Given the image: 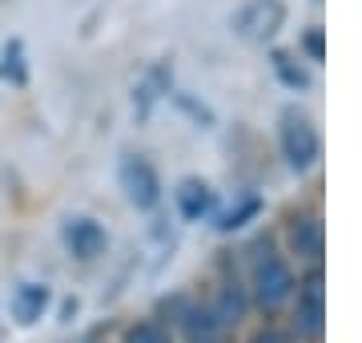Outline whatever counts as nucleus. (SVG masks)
Returning a JSON list of instances; mask_svg holds the SVG:
<instances>
[{
    "label": "nucleus",
    "instance_id": "1",
    "mask_svg": "<svg viewBox=\"0 0 362 343\" xmlns=\"http://www.w3.org/2000/svg\"><path fill=\"white\" fill-rule=\"evenodd\" d=\"M294 271H290V263H286L282 254H258L254 259V279H250V291H254V303L262 307V311H278V307L294 295Z\"/></svg>",
    "mask_w": 362,
    "mask_h": 343
},
{
    "label": "nucleus",
    "instance_id": "2",
    "mask_svg": "<svg viewBox=\"0 0 362 343\" xmlns=\"http://www.w3.org/2000/svg\"><path fill=\"white\" fill-rule=\"evenodd\" d=\"M278 142H282V154L286 162L294 166L298 174L310 170L318 154H322V142H318V130H314V121L306 113H298V109H286L282 113V130H278Z\"/></svg>",
    "mask_w": 362,
    "mask_h": 343
},
{
    "label": "nucleus",
    "instance_id": "3",
    "mask_svg": "<svg viewBox=\"0 0 362 343\" xmlns=\"http://www.w3.org/2000/svg\"><path fill=\"white\" fill-rule=\"evenodd\" d=\"M233 33L250 45H266L278 37V28L286 25V4L282 0H246L238 13H233Z\"/></svg>",
    "mask_w": 362,
    "mask_h": 343
},
{
    "label": "nucleus",
    "instance_id": "4",
    "mask_svg": "<svg viewBox=\"0 0 362 343\" xmlns=\"http://www.w3.org/2000/svg\"><path fill=\"white\" fill-rule=\"evenodd\" d=\"M121 190L137 210H153L161 202V178H157L153 162H145L141 154H129L121 162Z\"/></svg>",
    "mask_w": 362,
    "mask_h": 343
},
{
    "label": "nucleus",
    "instance_id": "5",
    "mask_svg": "<svg viewBox=\"0 0 362 343\" xmlns=\"http://www.w3.org/2000/svg\"><path fill=\"white\" fill-rule=\"evenodd\" d=\"M322 319H326L322 271L314 266L310 275L302 279V291H298V327H302V335H310V339H318V335H322Z\"/></svg>",
    "mask_w": 362,
    "mask_h": 343
},
{
    "label": "nucleus",
    "instance_id": "6",
    "mask_svg": "<svg viewBox=\"0 0 362 343\" xmlns=\"http://www.w3.org/2000/svg\"><path fill=\"white\" fill-rule=\"evenodd\" d=\"M181 327H185L189 343H230V323L214 307H189L185 319H181Z\"/></svg>",
    "mask_w": 362,
    "mask_h": 343
},
{
    "label": "nucleus",
    "instance_id": "7",
    "mask_svg": "<svg viewBox=\"0 0 362 343\" xmlns=\"http://www.w3.org/2000/svg\"><path fill=\"white\" fill-rule=\"evenodd\" d=\"M65 247L77 259H97V254L105 251V230L93 218H73V223L65 226Z\"/></svg>",
    "mask_w": 362,
    "mask_h": 343
},
{
    "label": "nucleus",
    "instance_id": "8",
    "mask_svg": "<svg viewBox=\"0 0 362 343\" xmlns=\"http://www.w3.org/2000/svg\"><path fill=\"white\" fill-rule=\"evenodd\" d=\"M177 210L185 214L189 223L206 218V214L214 210V190H209L206 182H197V178H185V182L177 186Z\"/></svg>",
    "mask_w": 362,
    "mask_h": 343
},
{
    "label": "nucleus",
    "instance_id": "9",
    "mask_svg": "<svg viewBox=\"0 0 362 343\" xmlns=\"http://www.w3.org/2000/svg\"><path fill=\"white\" fill-rule=\"evenodd\" d=\"M290 247L294 254H306V259H318L322 254V223L314 214H302L290 223Z\"/></svg>",
    "mask_w": 362,
    "mask_h": 343
},
{
    "label": "nucleus",
    "instance_id": "10",
    "mask_svg": "<svg viewBox=\"0 0 362 343\" xmlns=\"http://www.w3.org/2000/svg\"><path fill=\"white\" fill-rule=\"evenodd\" d=\"M45 307H49V287H37V283H28L13 295V315L16 323H37L45 315Z\"/></svg>",
    "mask_w": 362,
    "mask_h": 343
},
{
    "label": "nucleus",
    "instance_id": "11",
    "mask_svg": "<svg viewBox=\"0 0 362 343\" xmlns=\"http://www.w3.org/2000/svg\"><path fill=\"white\" fill-rule=\"evenodd\" d=\"M0 81H8V85H25L28 81V57H25V40H8L4 49H0Z\"/></svg>",
    "mask_w": 362,
    "mask_h": 343
},
{
    "label": "nucleus",
    "instance_id": "12",
    "mask_svg": "<svg viewBox=\"0 0 362 343\" xmlns=\"http://www.w3.org/2000/svg\"><path fill=\"white\" fill-rule=\"evenodd\" d=\"M270 65H274V73H278V81H282L286 89H306V85H310V73L298 65L294 53H286V49H274Z\"/></svg>",
    "mask_w": 362,
    "mask_h": 343
},
{
    "label": "nucleus",
    "instance_id": "13",
    "mask_svg": "<svg viewBox=\"0 0 362 343\" xmlns=\"http://www.w3.org/2000/svg\"><path fill=\"white\" fill-rule=\"evenodd\" d=\"M125 343H173V339H169V331L161 327V323H153V319H145V323H137V327H129V335H125Z\"/></svg>",
    "mask_w": 362,
    "mask_h": 343
},
{
    "label": "nucleus",
    "instance_id": "14",
    "mask_svg": "<svg viewBox=\"0 0 362 343\" xmlns=\"http://www.w3.org/2000/svg\"><path fill=\"white\" fill-rule=\"evenodd\" d=\"M262 206H258V198H250V202H242L238 210H230L226 218H221V230H238V226H246V218H254Z\"/></svg>",
    "mask_w": 362,
    "mask_h": 343
},
{
    "label": "nucleus",
    "instance_id": "15",
    "mask_svg": "<svg viewBox=\"0 0 362 343\" xmlns=\"http://www.w3.org/2000/svg\"><path fill=\"white\" fill-rule=\"evenodd\" d=\"M302 53L310 57V61H322V57H326V40H322V28H318V25L302 33Z\"/></svg>",
    "mask_w": 362,
    "mask_h": 343
},
{
    "label": "nucleus",
    "instance_id": "16",
    "mask_svg": "<svg viewBox=\"0 0 362 343\" xmlns=\"http://www.w3.org/2000/svg\"><path fill=\"white\" fill-rule=\"evenodd\" d=\"M250 343H290V335H286V331H278V327H262V331H254V335H250Z\"/></svg>",
    "mask_w": 362,
    "mask_h": 343
}]
</instances>
